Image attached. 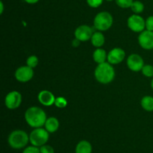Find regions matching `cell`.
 I'll return each instance as SVG.
<instances>
[{
  "mask_svg": "<svg viewBox=\"0 0 153 153\" xmlns=\"http://www.w3.org/2000/svg\"><path fill=\"white\" fill-rule=\"evenodd\" d=\"M14 76L16 80L19 82H28L34 76V70L28 65L21 66L16 69Z\"/></svg>",
  "mask_w": 153,
  "mask_h": 153,
  "instance_id": "8",
  "label": "cell"
},
{
  "mask_svg": "<svg viewBox=\"0 0 153 153\" xmlns=\"http://www.w3.org/2000/svg\"><path fill=\"white\" fill-rule=\"evenodd\" d=\"M39 0H25V2H26L28 4H35Z\"/></svg>",
  "mask_w": 153,
  "mask_h": 153,
  "instance_id": "29",
  "label": "cell"
},
{
  "mask_svg": "<svg viewBox=\"0 0 153 153\" xmlns=\"http://www.w3.org/2000/svg\"><path fill=\"white\" fill-rule=\"evenodd\" d=\"M0 5H1V10H0V14H2L3 13V10H4V6H3V3L2 2H0Z\"/></svg>",
  "mask_w": 153,
  "mask_h": 153,
  "instance_id": "30",
  "label": "cell"
},
{
  "mask_svg": "<svg viewBox=\"0 0 153 153\" xmlns=\"http://www.w3.org/2000/svg\"><path fill=\"white\" fill-rule=\"evenodd\" d=\"M107 1H112V0H107Z\"/></svg>",
  "mask_w": 153,
  "mask_h": 153,
  "instance_id": "32",
  "label": "cell"
},
{
  "mask_svg": "<svg viewBox=\"0 0 153 153\" xmlns=\"http://www.w3.org/2000/svg\"><path fill=\"white\" fill-rule=\"evenodd\" d=\"M131 9L135 14H138L142 13L143 10H144V4L140 1L133 2L131 6Z\"/></svg>",
  "mask_w": 153,
  "mask_h": 153,
  "instance_id": "19",
  "label": "cell"
},
{
  "mask_svg": "<svg viewBox=\"0 0 153 153\" xmlns=\"http://www.w3.org/2000/svg\"><path fill=\"white\" fill-rule=\"evenodd\" d=\"M44 127L49 133H55L59 128L60 122L58 118L55 117H49L45 122Z\"/></svg>",
  "mask_w": 153,
  "mask_h": 153,
  "instance_id": "14",
  "label": "cell"
},
{
  "mask_svg": "<svg viewBox=\"0 0 153 153\" xmlns=\"http://www.w3.org/2000/svg\"><path fill=\"white\" fill-rule=\"evenodd\" d=\"M146 29L153 32V16H149L146 20Z\"/></svg>",
  "mask_w": 153,
  "mask_h": 153,
  "instance_id": "27",
  "label": "cell"
},
{
  "mask_svg": "<svg viewBox=\"0 0 153 153\" xmlns=\"http://www.w3.org/2000/svg\"><path fill=\"white\" fill-rule=\"evenodd\" d=\"M91 40L93 46H94L97 48H100L102 46H103V44H105V38L104 34L102 33V32L98 31L94 32L92 37H91Z\"/></svg>",
  "mask_w": 153,
  "mask_h": 153,
  "instance_id": "17",
  "label": "cell"
},
{
  "mask_svg": "<svg viewBox=\"0 0 153 153\" xmlns=\"http://www.w3.org/2000/svg\"><path fill=\"white\" fill-rule=\"evenodd\" d=\"M103 0H87L88 5L91 8H98L102 4Z\"/></svg>",
  "mask_w": 153,
  "mask_h": 153,
  "instance_id": "26",
  "label": "cell"
},
{
  "mask_svg": "<svg viewBox=\"0 0 153 153\" xmlns=\"http://www.w3.org/2000/svg\"><path fill=\"white\" fill-rule=\"evenodd\" d=\"M38 58H37V56H36L34 55L28 56L26 60V64L28 66H29L30 68H34L37 67V64H38Z\"/></svg>",
  "mask_w": 153,
  "mask_h": 153,
  "instance_id": "20",
  "label": "cell"
},
{
  "mask_svg": "<svg viewBox=\"0 0 153 153\" xmlns=\"http://www.w3.org/2000/svg\"><path fill=\"white\" fill-rule=\"evenodd\" d=\"M93 147L91 142L88 140L79 141L75 148V153H92Z\"/></svg>",
  "mask_w": 153,
  "mask_h": 153,
  "instance_id": "15",
  "label": "cell"
},
{
  "mask_svg": "<svg viewBox=\"0 0 153 153\" xmlns=\"http://www.w3.org/2000/svg\"><path fill=\"white\" fill-rule=\"evenodd\" d=\"M93 58L97 64H102L105 62L108 58V53L102 48H97L93 53Z\"/></svg>",
  "mask_w": 153,
  "mask_h": 153,
  "instance_id": "16",
  "label": "cell"
},
{
  "mask_svg": "<svg viewBox=\"0 0 153 153\" xmlns=\"http://www.w3.org/2000/svg\"><path fill=\"white\" fill-rule=\"evenodd\" d=\"M126 57V52L124 50L120 47H115L110 50L108 53V62L111 64H117L122 62Z\"/></svg>",
  "mask_w": 153,
  "mask_h": 153,
  "instance_id": "12",
  "label": "cell"
},
{
  "mask_svg": "<svg viewBox=\"0 0 153 153\" xmlns=\"http://www.w3.org/2000/svg\"><path fill=\"white\" fill-rule=\"evenodd\" d=\"M22 153H40V148L34 146H29L25 148H24L23 151Z\"/></svg>",
  "mask_w": 153,
  "mask_h": 153,
  "instance_id": "24",
  "label": "cell"
},
{
  "mask_svg": "<svg viewBox=\"0 0 153 153\" xmlns=\"http://www.w3.org/2000/svg\"><path fill=\"white\" fill-rule=\"evenodd\" d=\"M49 138V133L43 128H34L29 134V142L34 146L40 148L46 144Z\"/></svg>",
  "mask_w": 153,
  "mask_h": 153,
  "instance_id": "5",
  "label": "cell"
},
{
  "mask_svg": "<svg viewBox=\"0 0 153 153\" xmlns=\"http://www.w3.org/2000/svg\"><path fill=\"white\" fill-rule=\"evenodd\" d=\"M142 108L148 112L153 111V97L150 95H146L140 100Z\"/></svg>",
  "mask_w": 153,
  "mask_h": 153,
  "instance_id": "18",
  "label": "cell"
},
{
  "mask_svg": "<svg viewBox=\"0 0 153 153\" xmlns=\"http://www.w3.org/2000/svg\"><path fill=\"white\" fill-rule=\"evenodd\" d=\"M151 87H152V88L153 89V77H152V80H151Z\"/></svg>",
  "mask_w": 153,
  "mask_h": 153,
  "instance_id": "31",
  "label": "cell"
},
{
  "mask_svg": "<svg viewBox=\"0 0 153 153\" xmlns=\"http://www.w3.org/2000/svg\"><path fill=\"white\" fill-rule=\"evenodd\" d=\"M7 142L12 148L21 149L29 142V135L22 130H14L9 134Z\"/></svg>",
  "mask_w": 153,
  "mask_h": 153,
  "instance_id": "3",
  "label": "cell"
},
{
  "mask_svg": "<svg viewBox=\"0 0 153 153\" xmlns=\"http://www.w3.org/2000/svg\"><path fill=\"white\" fill-rule=\"evenodd\" d=\"M138 43L143 49L153 50V32L144 30L138 36Z\"/></svg>",
  "mask_w": 153,
  "mask_h": 153,
  "instance_id": "10",
  "label": "cell"
},
{
  "mask_svg": "<svg viewBox=\"0 0 153 153\" xmlns=\"http://www.w3.org/2000/svg\"><path fill=\"white\" fill-rule=\"evenodd\" d=\"M127 66L131 70L134 72L141 71L144 66V61L140 55L136 53L131 54L127 58Z\"/></svg>",
  "mask_w": 153,
  "mask_h": 153,
  "instance_id": "9",
  "label": "cell"
},
{
  "mask_svg": "<svg viewBox=\"0 0 153 153\" xmlns=\"http://www.w3.org/2000/svg\"><path fill=\"white\" fill-rule=\"evenodd\" d=\"M94 32L92 28L88 25L79 26L75 30V38L79 40L82 41H88L91 40Z\"/></svg>",
  "mask_w": 153,
  "mask_h": 153,
  "instance_id": "11",
  "label": "cell"
},
{
  "mask_svg": "<svg viewBox=\"0 0 153 153\" xmlns=\"http://www.w3.org/2000/svg\"><path fill=\"white\" fill-rule=\"evenodd\" d=\"M114 22L113 16L107 11L100 12L96 15L94 20V28L100 32L108 30L112 26Z\"/></svg>",
  "mask_w": 153,
  "mask_h": 153,
  "instance_id": "4",
  "label": "cell"
},
{
  "mask_svg": "<svg viewBox=\"0 0 153 153\" xmlns=\"http://www.w3.org/2000/svg\"><path fill=\"white\" fill-rule=\"evenodd\" d=\"M80 40H79L78 39H76V38H75L74 40H73V42H72V44H73V46H75V47H76V46H78L79 45V44H80Z\"/></svg>",
  "mask_w": 153,
  "mask_h": 153,
  "instance_id": "28",
  "label": "cell"
},
{
  "mask_svg": "<svg viewBox=\"0 0 153 153\" xmlns=\"http://www.w3.org/2000/svg\"><path fill=\"white\" fill-rule=\"evenodd\" d=\"M39 102L42 105L46 106H52V104H55V101L56 98L55 97L54 94L48 90H42L39 92L37 96Z\"/></svg>",
  "mask_w": 153,
  "mask_h": 153,
  "instance_id": "13",
  "label": "cell"
},
{
  "mask_svg": "<svg viewBox=\"0 0 153 153\" xmlns=\"http://www.w3.org/2000/svg\"><path fill=\"white\" fill-rule=\"evenodd\" d=\"M128 27L134 32H142L146 28V20L138 14H133L127 20Z\"/></svg>",
  "mask_w": 153,
  "mask_h": 153,
  "instance_id": "6",
  "label": "cell"
},
{
  "mask_svg": "<svg viewBox=\"0 0 153 153\" xmlns=\"http://www.w3.org/2000/svg\"><path fill=\"white\" fill-rule=\"evenodd\" d=\"M55 105L58 108H64L67 105V99L64 97H58L56 98L55 101Z\"/></svg>",
  "mask_w": 153,
  "mask_h": 153,
  "instance_id": "22",
  "label": "cell"
},
{
  "mask_svg": "<svg viewBox=\"0 0 153 153\" xmlns=\"http://www.w3.org/2000/svg\"><path fill=\"white\" fill-rule=\"evenodd\" d=\"M22 103V94L17 91H11L6 95L4 104L6 107L10 110H15L19 107Z\"/></svg>",
  "mask_w": 153,
  "mask_h": 153,
  "instance_id": "7",
  "label": "cell"
},
{
  "mask_svg": "<svg viewBox=\"0 0 153 153\" xmlns=\"http://www.w3.org/2000/svg\"><path fill=\"white\" fill-rule=\"evenodd\" d=\"M116 3L119 7L122 8H131L133 0H116Z\"/></svg>",
  "mask_w": 153,
  "mask_h": 153,
  "instance_id": "23",
  "label": "cell"
},
{
  "mask_svg": "<svg viewBox=\"0 0 153 153\" xmlns=\"http://www.w3.org/2000/svg\"><path fill=\"white\" fill-rule=\"evenodd\" d=\"M25 119L27 124L34 128H42L45 124L47 117L45 111L38 106H31L25 112Z\"/></svg>",
  "mask_w": 153,
  "mask_h": 153,
  "instance_id": "1",
  "label": "cell"
},
{
  "mask_svg": "<svg viewBox=\"0 0 153 153\" xmlns=\"http://www.w3.org/2000/svg\"><path fill=\"white\" fill-rule=\"evenodd\" d=\"M96 80L102 84H108L114 80L115 77V70L113 65L105 62L99 64L94 70Z\"/></svg>",
  "mask_w": 153,
  "mask_h": 153,
  "instance_id": "2",
  "label": "cell"
},
{
  "mask_svg": "<svg viewBox=\"0 0 153 153\" xmlns=\"http://www.w3.org/2000/svg\"><path fill=\"white\" fill-rule=\"evenodd\" d=\"M40 153H55V149L53 147L48 144L42 146L40 147Z\"/></svg>",
  "mask_w": 153,
  "mask_h": 153,
  "instance_id": "25",
  "label": "cell"
},
{
  "mask_svg": "<svg viewBox=\"0 0 153 153\" xmlns=\"http://www.w3.org/2000/svg\"><path fill=\"white\" fill-rule=\"evenodd\" d=\"M141 72L146 77H153V66L151 64H144Z\"/></svg>",
  "mask_w": 153,
  "mask_h": 153,
  "instance_id": "21",
  "label": "cell"
}]
</instances>
